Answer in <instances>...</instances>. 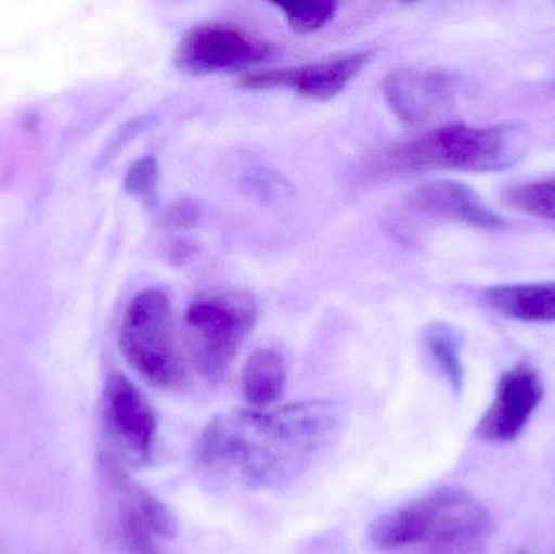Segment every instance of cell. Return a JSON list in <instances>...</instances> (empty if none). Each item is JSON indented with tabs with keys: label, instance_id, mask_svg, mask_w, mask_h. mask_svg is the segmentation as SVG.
I'll return each mask as SVG.
<instances>
[{
	"label": "cell",
	"instance_id": "1",
	"mask_svg": "<svg viewBox=\"0 0 555 554\" xmlns=\"http://www.w3.org/2000/svg\"><path fill=\"white\" fill-rule=\"evenodd\" d=\"M341 410L326 400L273 412L231 410L211 420L198 442V461L250 487L270 488L306 471L338 431Z\"/></svg>",
	"mask_w": 555,
	"mask_h": 554
},
{
	"label": "cell",
	"instance_id": "2",
	"mask_svg": "<svg viewBox=\"0 0 555 554\" xmlns=\"http://www.w3.org/2000/svg\"><path fill=\"white\" fill-rule=\"evenodd\" d=\"M527 149L517 126L449 124L371 156L365 181H388L436 171L488 172L511 168Z\"/></svg>",
	"mask_w": 555,
	"mask_h": 554
},
{
	"label": "cell",
	"instance_id": "3",
	"mask_svg": "<svg viewBox=\"0 0 555 554\" xmlns=\"http://www.w3.org/2000/svg\"><path fill=\"white\" fill-rule=\"evenodd\" d=\"M120 351L146 383L172 389L185 379L171 301L162 289H145L130 302L120 324Z\"/></svg>",
	"mask_w": 555,
	"mask_h": 554
},
{
	"label": "cell",
	"instance_id": "4",
	"mask_svg": "<svg viewBox=\"0 0 555 554\" xmlns=\"http://www.w3.org/2000/svg\"><path fill=\"white\" fill-rule=\"evenodd\" d=\"M256 299L240 289L202 293L185 311L192 355L208 381H220L257 321Z\"/></svg>",
	"mask_w": 555,
	"mask_h": 554
},
{
	"label": "cell",
	"instance_id": "5",
	"mask_svg": "<svg viewBox=\"0 0 555 554\" xmlns=\"http://www.w3.org/2000/svg\"><path fill=\"white\" fill-rule=\"evenodd\" d=\"M275 54L272 42L231 23L192 26L176 49V65L195 77L237 72L269 62Z\"/></svg>",
	"mask_w": 555,
	"mask_h": 554
},
{
	"label": "cell",
	"instance_id": "6",
	"mask_svg": "<svg viewBox=\"0 0 555 554\" xmlns=\"http://www.w3.org/2000/svg\"><path fill=\"white\" fill-rule=\"evenodd\" d=\"M374 55V51H362L296 67L253 72L241 77L237 85L254 91L286 88L309 100H332L359 77Z\"/></svg>",
	"mask_w": 555,
	"mask_h": 554
},
{
	"label": "cell",
	"instance_id": "7",
	"mask_svg": "<svg viewBox=\"0 0 555 554\" xmlns=\"http://www.w3.org/2000/svg\"><path fill=\"white\" fill-rule=\"evenodd\" d=\"M109 477L117 493V532L127 552L162 554L159 542H168L178 536L175 514L119 468H111Z\"/></svg>",
	"mask_w": 555,
	"mask_h": 554
},
{
	"label": "cell",
	"instance_id": "8",
	"mask_svg": "<svg viewBox=\"0 0 555 554\" xmlns=\"http://www.w3.org/2000/svg\"><path fill=\"white\" fill-rule=\"evenodd\" d=\"M382 88L391 113L411 126L447 116L455 106L459 90L452 75L423 68H395Z\"/></svg>",
	"mask_w": 555,
	"mask_h": 554
},
{
	"label": "cell",
	"instance_id": "9",
	"mask_svg": "<svg viewBox=\"0 0 555 554\" xmlns=\"http://www.w3.org/2000/svg\"><path fill=\"white\" fill-rule=\"evenodd\" d=\"M104 425L132 458L149 461L158 435V420L149 400L124 374H113L101 397Z\"/></svg>",
	"mask_w": 555,
	"mask_h": 554
},
{
	"label": "cell",
	"instance_id": "10",
	"mask_svg": "<svg viewBox=\"0 0 555 554\" xmlns=\"http://www.w3.org/2000/svg\"><path fill=\"white\" fill-rule=\"evenodd\" d=\"M544 387L533 368L527 364L508 370L501 377L494 400L478 425V436L485 441H514L540 407Z\"/></svg>",
	"mask_w": 555,
	"mask_h": 554
},
{
	"label": "cell",
	"instance_id": "11",
	"mask_svg": "<svg viewBox=\"0 0 555 554\" xmlns=\"http://www.w3.org/2000/svg\"><path fill=\"white\" fill-rule=\"evenodd\" d=\"M408 205L426 217L460 221L482 230H502L507 224L472 188L462 182H427L408 194Z\"/></svg>",
	"mask_w": 555,
	"mask_h": 554
},
{
	"label": "cell",
	"instance_id": "12",
	"mask_svg": "<svg viewBox=\"0 0 555 554\" xmlns=\"http://www.w3.org/2000/svg\"><path fill=\"white\" fill-rule=\"evenodd\" d=\"M485 301L499 314L524 322H555V282L492 286Z\"/></svg>",
	"mask_w": 555,
	"mask_h": 554
},
{
	"label": "cell",
	"instance_id": "13",
	"mask_svg": "<svg viewBox=\"0 0 555 554\" xmlns=\"http://www.w3.org/2000/svg\"><path fill=\"white\" fill-rule=\"evenodd\" d=\"M287 383V364L283 353L260 347L250 353L243 368V394L250 409L267 410L283 397Z\"/></svg>",
	"mask_w": 555,
	"mask_h": 554
},
{
	"label": "cell",
	"instance_id": "14",
	"mask_svg": "<svg viewBox=\"0 0 555 554\" xmlns=\"http://www.w3.org/2000/svg\"><path fill=\"white\" fill-rule=\"evenodd\" d=\"M369 540L382 552L427 540V511L423 500L378 517L369 526Z\"/></svg>",
	"mask_w": 555,
	"mask_h": 554
},
{
	"label": "cell",
	"instance_id": "15",
	"mask_svg": "<svg viewBox=\"0 0 555 554\" xmlns=\"http://www.w3.org/2000/svg\"><path fill=\"white\" fill-rule=\"evenodd\" d=\"M424 345L430 358L442 371L450 386L460 392L463 386V364L460 358V337L447 324H433L424 331Z\"/></svg>",
	"mask_w": 555,
	"mask_h": 554
},
{
	"label": "cell",
	"instance_id": "16",
	"mask_svg": "<svg viewBox=\"0 0 555 554\" xmlns=\"http://www.w3.org/2000/svg\"><path fill=\"white\" fill-rule=\"evenodd\" d=\"M502 201L521 214L555 220V181L511 185L502 192Z\"/></svg>",
	"mask_w": 555,
	"mask_h": 554
},
{
	"label": "cell",
	"instance_id": "17",
	"mask_svg": "<svg viewBox=\"0 0 555 554\" xmlns=\"http://www.w3.org/2000/svg\"><path fill=\"white\" fill-rule=\"evenodd\" d=\"M284 20L291 31L297 35H312L333 22L338 12V3L332 0L320 2L280 3Z\"/></svg>",
	"mask_w": 555,
	"mask_h": 554
},
{
	"label": "cell",
	"instance_id": "18",
	"mask_svg": "<svg viewBox=\"0 0 555 554\" xmlns=\"http://www.w3.org/2000/svg\"><path fill=\"white\" fill-rule=\"evenodd\" d=\"M159 166L153 156L139 159L126 176V189L130 195L145 204H155L158 197Z\"/></svg>",
	"mask_w": 555,
	"mask_h": 554
},
{
	"label": "cell",
	"instance_id": "19",
	"mask_svg": "<svg viewBox=\"0 0 555 554\" xmlns=\"http://www.w3.org/2000/svg\"><path fill=\"white\" fill-rule=\"evenodd\" d=\"M201 221V207L192 201H178L166 208L163 224L172 233H181L197 227Z\"/></svg>",
	"mask_w": 555,
	"mask_h": 554
},
{
	"label": "cell",
	"instance_id": "20",
	"mask_svg": "<svg viewBox=\"0 0 555 554\" xmlns=\"http://www.w3.org/2000/svg\"><path fill=\"white\" fill-rule=\"evenodd\" d=\"M195 250H197V244L192 240H179L178 243L172 246L171 260L176 263L185 262V260L191 259L194 256Z\"/></svg>",
	"mask_w": 555,
	"mask_h": 554
}]
</instances>
